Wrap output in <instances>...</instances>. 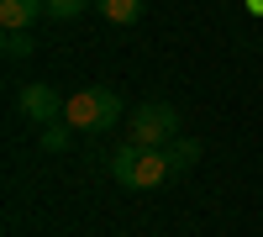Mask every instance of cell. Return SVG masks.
Instances as JSON below:
<instances>
[{"label":"cell","instance_id":"obj_10","mask_svg":"<svg viewBox=\"0 0 263 237\" xmlns=\"http://www.w3.org/2000/svg\"><path fill=\"white\" fill-rule=\"evenodd\" d=\"M32 48H37V37H32V32H6V53H11V58H27Z\"/></svg>","mask_w":263,"mask_h":237},{"label":"cell","instance_id":"obj_2","mask_svg":"<svg viewBox=\"0 0 263 237\" xmlns=\"http://www.w3.org/2000/svg\"><path fill=\"white\" fill-rule=\"evenodd\" d=\"M63 121L74 132H111L121 121V95L111 84H90V90H74L69 105H63Z\"/></svg>","mask_w":263,"mask_h":237},{"label":"cell","instance_id":"obj_7","mask_svg":"<svg viewBox=\"0 0 263 237\" xmlns=\"http://www.w3.org/2000/svg\"><path fill=\"white\" fill-rule=\"evenodd\" d=\"M95 11L105 21H116V27H132V21L142 16V0H95Z\"/></svg>","mask_w":263,"mask_h":237},{"label":"cell","instance_id":"obj_11","mask_svg":"<svg viewBox=\"0 0 263 237\" xmlns=\"http://www.w3.org/2000/svg\"><path fill=\"white\" fill-rule=\"evenodd\" d=\"M248 6H253V11H258V16H263V0H248Z\"/></svg>","mask_w":263,"mask_h":237},{"label":"cell","instance_id":"obj_3","mask_svg":"<svg viewBox=\"0 0 263 237\" xmlns=\"http://www.w3.org/2000/svg\"><path fill=\"white\" fill-rule=\"evenodd\" d=\"M174 137H179V111L174 105H137L126 121V142H137V148H168Z\"/></svg>","mask_w":263,"mask_h":237},{"label":"cell","instance_id":"obj_9","mask_svg":"<svg viewBox=\"0 0 263 237\" xmlns=\"http://www.w3.org/2000/svg\"><path fill=\"white\" fill-rule=\"evenodd\" d=\"M84 6H95V0H48V16H58V21H74Z\"/></svg>","mask_w":263,"mask_h":237},{"label":"cell","instance_id":"obj_6","mask_svg":"<svg viewBox=\"0 0 263 237\" xmlns=\"http://www.w3.org/2000/svg\"><path fill=\"white\" fill-rule=\"evenodd\" d=\"M168 163H174V174L195 169V163H200V137H174L168 142Z\"/></svg>","mask_w":263,"mask_h":237},{"label":"cell","instance_id":"obj_1","mask_svg":"<svg viewBox=\"0 0 263 237\" xmlns=\"http://www.w3.org/2000/svg\"><path fill=\"white\" fill-rule=\"evenodd\" d=\"M105 163H111V179H116V185H126V190H153V185L174 179L168 148H137V142H121Z\"/></svg>","mask_w":263,"mask_h":237},{"label":"cell","instance_id":"obj_8","mask_svg":"<svg viewBox=\"0 0 263 237\" xmlns=\"http://www.w3.org/2000/svg\"><path fill=\"white\" fill-rule=\"evenodd\" d=\"M69 132H74L69 121H48L42 126V153H63V148H69Z\"/></svg>","mask_w":263,"mask_h":237},{"label":"cell","instance_id":"obj_4","mask_svg":"<svg viewBox=\"0 0 263 237\" xmlns=\"http://www.w3.org/2000/svg\"><path fill=\"white\" fill-rule=\"evenodd\" d=\"M63 105H69V100H63V95L53 90V84H42V79L21 90V116H27V121H37V126L63 121Z\"/></svg>","mask_w":263,"mask_h":237},{"label":"cell","instance_id":"obj_5","mask_svg":"<svg viewBox=\"0 0 263 237\" xmlns=\"http://www.w3.org/2000/svg\"><path fill=\"white\" fill-rule=\"evenodd\" d=\"M42 11H48V0H0V27L6 32H32Z\"/></svg>","mask_w":263,"mask_h":237}]
</instances>
